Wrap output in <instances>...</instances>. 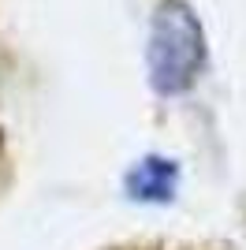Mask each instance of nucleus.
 <instances>
[{
	"label": "nucleus",
	"mask_w": 246,
	"mask_h": 250,
	"mask_svg": "<svg viewBox=\"0 0 246 250\" xmlns=\"http://www.w3.org/2000/svg\"><path fill=\"white\" fill-rule=\"evenodd\" d=\"M108 250H216V247H194V243H123Z\"/></svg>",
	"instance_id": "obj_2"
},
{
	"label": "nucleus",
	"mask_w": 246,
	"mask_h": 250,
	"mask_svg": "<svg viewBox=\"0 0 246 250\" xmlns=\"http://www.w3.org/2000/svg\"><path fill=\"white\" fill-rule=\"evenodd\" d=\"M145 67H149L153 90L164 97L186 94L198 83L205 67V30L190 11V4L164 0L153 11L149 42H145Z\"/></svg>",
	"instance_id": "obj_1"
}]
</instances>
